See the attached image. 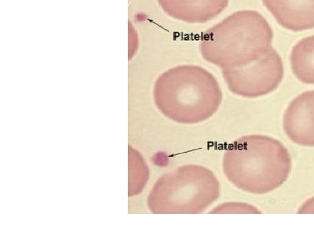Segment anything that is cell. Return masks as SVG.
Listing matches in <instances>:
<instances>
[{
	"label": "cell",
	"mask_w": 314,
	"mask_h": 235,
	"mask_svg": "<svg viewBox=\"0 0 314 235\" xmlns=\"http://www.w3.org/2000/svg\"><path fill=\"white\" fill-rule=\"evenodd\" d=\"M222 167L235 187L251 194H264L284 184L291 172V159L278 140L250 135L227 147Z\"/></svg>",
	"instance_id": "2"
},
{
	"label": "cell",
	"mask_w": 314,
	"mask_h": 235,
	"mask_svg": "<svg viewBox=\"0 0 314 235\" xmlns=\"http://www.w3.org/2000/svg\"><path fill=\"white\" fill-rule=\"evenodd\" d=\"M276 23L300 32L314 28V0H261Z\"/></svg>",
	"instance_id": "7"
},
{
	"label": "cell",
	"mask_w": 314,
	"mask_h": 235,
	"mask_svg": "<svg viewBox=\"0 0 314 235\" xmlns=\"http://www.w3.org/2000/svg\"><path fill=\"white\" fill-rule=\"evenodd\" d=\"M298 212L299 213H309V212L314 213V197L306 201L302 205L301 209L298 210Z\"/></svg>",
	"instance_id": "11"
},
{
	"label": "cell",
	"mask_w": 314,
	"mask_h": 235,
	"mask_svg": "<svg viewBox=\"0 0 314 235\" xmlns=\"http://www.w3.org/2000/svg\"><path fill=\"white\" fill-rule=\"evenodd\" d=\"M220 195V184L212 171L185 165L163 175L148 197L152 213H200Z\"/></svg>",
	"instance_id": "4"
},
{
	"label": "cell",
	"mask_w": 314,
	"mask_h": 235,
	"mask_svg": "<svg viewBox=\"0 0 314 235\" xmlns=\"http://www.w3.org/2000/svg\"><path fill=\"white\" fill-rule=\"evenodd\" d=\"M283 126L294 144L314 147V90L301 93L290 103L284 112Z\"/></svg>",
	"instance_id": "6"
},
{
	"label": "cell",
	"mask_w": 314,
	"mask_h": 235,
	"mask_svg": "<svg viewBox=\"0 0 314 235\" xmlns=\"http://www.w3.org/2000/svg\"><path fill=\"white\" fill-rule=\"evenodd\" d=\"M211 212L216 213H258L260 211L252 205L245 203H239V202H230L225 203L219 205L216 209H214Z\"/></svg>",
	"instance_id": "10"
},
{
	"label": "cell",
	"mask_w": 314,
	"mask_h": 235,
	"mask_svg": "<svg viewBox=\"0 0 314 235\" xmlns=\"http://www.w3.org/2000/svg\"><path fill=\"white\" fill-rule=\"evenodd\" d=\"M294 76L305 84H314V35L298 41L290 54Z\"/></svg>",
	"instance_id": "9"
},
{
	"label": "cell",
	"mask_w": 314,
	"mask_h": 235,
	"mask_svg": "<svg viewBox=\"0 0 314 235\" xmlns=\"http://www.w3.org/2000/svg\"><path fill=\"white\" fill-rule=\"evenodd\" d=\"M273 31L260 12H233L202 35L200 52L209 63L233 69L246 66L273 49Z\"/></svg>",
	"instance_id": "1"
},
{
	"label": "cell",
	"mask_w": 314,
	"mask_h": 235,
	"mask_svg": "<svg viewBox=\"0 0 314 235\" xmlns=\"http://www.w3.org/2000/svg\"><path fill=\"white\" fill-rule=\"evenodd\" d=\"M229 90L237 96L256 98L276 90L284 75L282 58L272 49L258 60L238 68L222 71Z\"/></svg>",
	"instance_id": "5"
},
{
	"label": "cell",
	"mask_w": 314,
	"mask_h": 235,
	"mask_svg": "<svg viewBox=\"0 0 314 235\" xmlns=\"http://www.w3.org/2000/svg\"><path fill=\"white\" fill-rule=\"evenodd\" d=\"M228 4L229 0H178V13L188 23H207L219 16Z\"/></svg>",
	"instance_id": "8"
},
{
	"label": "cell",
	"mask_w": 314,
	"mask_h": 235,
	"mask_svg": "<svg viewBox=\"0 0 314 235\" xmlns=\"http://www.w3.org/2000/svg\"><path fill=\"white\" fill-rule=\"evenodd\" d=\"M222 100L214 75L198 65H182L169 70L158 79L154 90L157 108L169 119L192 125L209 119Z\"/></svg>",
	"instance_id": "3"
}]
</instances>
